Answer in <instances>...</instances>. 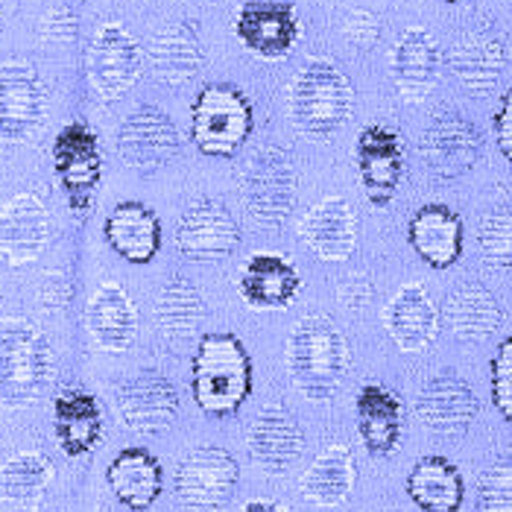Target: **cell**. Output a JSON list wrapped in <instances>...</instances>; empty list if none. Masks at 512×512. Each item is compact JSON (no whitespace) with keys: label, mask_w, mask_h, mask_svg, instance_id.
Masks as SVG:
<instances>
[{"label":"cell","mask_w":512,"mask_h":512,"mask_svg":"<svg viewBox=\"0 0 512 512\" xmlns=\"http://www.w3.org/2000/svg\"><path fill=\"white\" fill-rule=\"evenodd\" d=\"M349 343L343 331L328 319L314 314L299 319L284 346V366L290 384L311 401H331L349 375Z\"/></svg>","instance_id":"6da1fadb"},{"label":"cell","mask_w":512,"mask_h":512,"mask_svg":"<svg viewBox=\"0 0 512 512\" xmlns=\"http://www.w3.org/2000/svg\"><path fill=\"white\" fill-rule=\"evenodd\" d=\"M191 395L211 419H229L252 395V357L229 331L202 334L191 360Z\"/></svg>","instance_id":"7a4b0ae2"},{"label":"cell","mask_w":512,"mask_h":512,"mask_svg":"<svg viewBox=\"0 0 512 512\" xmlns=\"http://www.w3.org/2000/svg\"><path fill=\"white\" fill-rule=\"evenodd\" d=\"M355 109V88L346 71L331 59H308L287 91V112L293 126L314 138H331Z\"/></svg>","instance_id":"3957f363"},{"label":"cell","mask_w":512,"mask_h":512,"mask_svg":"<svg viewBox=\"0 0 512 512\" xmlns=\"http://www.w3.org/2000/svg\"><path fill=\"white\" fill-rule=\"evenodd\" d=\"M53 381V349L39 325L0 319V404L24 410L39 401Z\"/></svg>","instance_id":"277c9868"},{"label":"cell","mask_w":512,"mask_h":512,"mask_svg":"<svg viewBox=\"0 0 512 512\" xmlns=\"http://www.w3.org/2000/svg\"><path fill=\"white\" fill-rule=\"evenodd\" d=\"M255 109L232 82H211L199 88L191 106V141L202 156L232 158L249 141Z\"/></svg>","instance_id":"5b68a950"},{"label":"cell","mask_w":512,"mask_h":512,"mask_svg":"<svg viewBox=\"0 0 512 512\" xmlns=\"http://www.w3.org/2000/svg\"><path fill=\"white\" fill-rule=\"evenodd\" d=\"M296 161L290 156V150L284 147H261L258 153H252L249 161L243 164V176H240V194L246 202V211L255 223L276 229L281 226L293 205H296Z\"/></svg>","instance_id":"8992f818"},{"label":"cell","mask_w":512,"mask_h":512,"mask_svg":"<svg viewBox=\"0 0 512 512\" xmlns=\"http://www.w3.org/2000/svg\"><path fill=\"white\" fill-rule=\"evenodd\" d=\"M53 173L74 214H85L103 179V153L97 132L82 123H65L53 138Z\"/></svg>","instance_id":"52a82bcc"},{"label":"cell","mask_w":512,"mask_h":512,"mask_svg":"<svg viewBox=\"0 0 512 512\" xmlns=\"http://www.w3.org/2000/svg\"><path fill=\"white\" fill-rule=\"evenodd\" d=\"M240 480V466L232 451L220 445H199L182 457L176 466L173 489L185 507L220 510L232 501Z\"/></svg>","instance_id":"ba28073f"},{"label":"cell","mask_w":512,"mask_h":512,"mask_svg":"<svg viewBox=\"0 0 512 512\" xmlns=\"http://www.w3.org/2000/svg\"><path fill=\"white\" fill-rule=\"evenodd\" d=\"M144 50L135 36L118 24H103L88 47V82L103 103L120 100L141 77Z\"/></svg>","instance_id":"9c48e42d"},{"label":"cell","mask_w":512,"mask_h":512,"mask_svg":"<svg viewBox=\"0 0 512 512\" xmlns=\"http://www.w3.org/2000/svg\"><path fill=\"white\" fill-rule=\"evenodd\" d=\"M47 109V88L33 62L9 59L0 65V138L24 144L39 132Z\"/></svg>","instance_id":"30bf717a"},{"label":"cell","mask_w":512,"mask_h":512,"mask_svg":"<svg viewBox=\"0 0 512 512\" xmlns=\"http://www.w3.org/2000/svg\"><path fill=\"white\" fill-rule=\"evenodd\" d=\"M120 419L129 431L144 436L164 434L179 416V390L158 369H141L129 375L115 395Z\"/></svg>","instance_id":"8fae6325"},{"label":"cell","mask_w":512,"mask_h":512,"mask_svg":"<svg viewBox=\"0 0 512 512\" xmlns=\"http://www.w3.org/2000/svg\"><path fill=\"white\" fill-rule=\"evenodd\" d=\"M422 161L442 182L463 179L483 156V135L457 112H439L422 135Z\"/></svg>","instance_id":"7c38bea8"},{"label":"cell","mask_w":512,"mask_h":512,"mask_svg":"<svg viewBox=\"0 0 512 512\" xmlns=\"http://www.w3.org/2000/svg\"><path fill=\"white\" fill-rule=\"evenodd\" d=\"M235 33L240 44L261 59H284L302 33L296 0H243L237 9Z\"/></svg>","instance_id":"4fadbf2b"},{"label":"cell","mask_w":512,"mask_h":512,"mask_svg":"<svg viewBox=\"0 0 512 512\" xmlns=\"http://www.w3.org/2000/svg\"><path fill=\"white\" fill-rule=\"evenodd\" d=\"M355 164L366 199L387 208L404 179V138L393 126H363L355 144Z\"/></svg>","instance_id":"5bb4252c"},{"label":"cell","mask_w":512,"mask_h":512,"mask_svg":"<svg viewBox=\"0 0 512 512\" xmlns=\"http://www.w3.org/2000/svg\"><path fill=\"white\" fill-rule=\"evenodd\" d=\"M240 243L235 214L217 199H197L188 205L176 226V246L188 261L214 264L226 261Z\"/></svg>","instance_id":"9a60e30c"},{"label":"cell","mask_w":512,"mask_h":512,"mask_svg":"<svg viewBox=\"0 0 512 512\" xmlns=\"http://www.w3.org/2000/svg\"><path fill=\"white\" fill-rule=\"evenodd\" d=\"M179 147H182V138H179L176 123L153 103L138 106L120 123L118 153L132 170L153 173L167 161H173Z\"/></svg>","instance_id":"2e32d148"},{"label":"cell","mask_w":512,"mask_h":512,"mask_svg":"<svg viewBox=\"0 0 512 512\" xmlns=\"http://www.w3.org/2000/svg\"><path fill=\"white\" fill-rule=\"evenodd\" d=\"M50 211L36 194H15L0 208V258L9 267L36 264L50 243Z\"/></svg>","instance_id":"e0dca14e"},{"label":"cell","mask_w":512,"mask_h":512,"mask_svg":"<svg viewBox=\"0 0 512 512\" xmlns=\"http://www.w3.org/2000/svg\"><path fill=\"white\" fill-rule=\"evenodd\" d=\"M246 448L255 466L267 474L290 472L305 454L302 422L284 404H267L246 434Z\"/></svg>","instance_id":"ac0fdd59"},{"label":"cell","mask_w":512,"mask_h":512,"mask_svg":"<svg viewBox=\"0 0 512 512\" xmlns=\"http://www.w3.org/2000/svg\"><path fill=\"white\" fill-rule=\"evenodd\" d=\"M477 410L480 404L469 381L454 372H439L428 378L416 395V416L434 434H466L477 419Z\"/></svg>","instance_id":"d6986e66"},{"label":"cell","mask_w":512,"mask_h":512,"mask_svg":"<svg viewBox=\"0 0 512 512\" xmlns=\"http://www.w3.org/2000/svg\"><path fill=\"white\" fill-rule=\"evenodd\" d=\"M390 74L404 103L428 100L442 74V50L434 36L422 27L404 30L390 56Z\"/></svg>","instance_id":"ffe728a7"},{"label":"cell","mask_w":512,"mask_h":512,"mask_svg":"<svg viewBox=\"0 0 512 512\" xmlns=\"http://www.w3.org/2000/svg\"><path fill=\"white\" fill-rule=\"evenodd\" d=\"M407 240L431 270H448L463 255L466 229L460 214L445 202H425L407 223Z\"/></svg>","instance_id":"44dd1931"},{"label":"cell","mask_w":512,"mask_h":512,"mask_svg":"<svg viewBox=\"0 0 512 512\" xmlns=\"http://www.w3.org/2000/svg\"><path fill=\"white\" fill-rule=\"evenodd\" d=\"M147 65L164 85H185L199 77L205 65V50L197 27L191 21H167L147 41Z\"/></svg>","instance_id":"7402d4cb"},{"label":"cell","mask_w":512,"mask_h":512,"mask_svg":"<svg viewBox=\"0 0 512 512\" xmlns=\"http://www.w3.org/2000/svg\"><path fill=\"white\" fill-rule=\"evenodd\" d=\"M299 287H302V276H299L296 264L284 255H273V252L252 255L237 276L240 299L255 311L290 308L293 299L299 296Z\"/></svg>","instance_id":"603a6c76"},{"label":"cell","mask_w":512,"mask_h":512,"mask_svg":"<svg viewBox=\"0 0 512 512\" xmlns=\"http://www.w3.org/2000/svg\"><path fill=\"white\" fill-rule=\"evenodd\" d=\"M355 422L369 457H390L404 434L401 398L384 384H363L355 398Z\"/></svg>","instance_id":"cb8c5ba5"},{"label":"cell","mask_w":512,"mask_h":512,"mask_svg":"<svg viewBox=\"0 0 512 512\" xmlns=\"http://www.w3.org/2000/svg\"><path fill=\"white\" fill-rule=\"evenodd\" d=\"M302 240L322 261H349L357 246V217L343 197H325L302 217Z\"/></svg>","instance_id":"d4e9b609"},{"label":"cell","mask_w":512,"mask_h":512,"mask_svg":"<svg viewBox=\"0 0 512 512\" xmlns=\"http://www.w3.org/2000/svg\"><path fill=\"white\" fill-rule=\"evenodd\" d=\"M384 325L401 352L416 355V352L431 349L439 337V311L431 302V296L425 293V287L407 284L384 308Z\"/></svg>","instance_id":"484cf974"},{"label":"cell","mask_w":512,"mask_h":512,"mask_svg":"<svg viewBox=\"0 0 512 512\" xmlns=\"http://www.w3.org/2000/svg\"><path fill=\"white\" fill-rule=\"evenodd\" d=\"M448 65L469 94L486 97L507 71V47L498 36L486 30H474L454 41L448 53Z\"/></svg>","instance_id":"4316f807"},{"label":"cell","mask_w":512,"mask_h":512,"mask_svg":"<svg viewBox=\"0 0 512 512\" xmlns=\"http://www.w3.org/2000/svg\"><path fill=\"white\" fill-rule=\"evenodd\" d=\"M103 235L123 261L144 267L161 249V220L150 205L126 199L109 211L103 223Z\"/></svg>","instance_id":"83f0119b"},{"label":"cell","mask_w":512,"mask_h":512,"mask_svg":"<svg viewBox=\"0 0 512 512\" xmlns=\"http://www.w3.org/2000/svg\"><path fill=\"white\" fill-rule=\"evenodd\" d=\"M85 325H88V334L94 337L97 349L120 355L135 343V334H138L135 302L129 299V293L120 284L106 281L88 299Z\"/></svg>","instance_id":"f1b7e54d"},{"label":"cell","mask_w":512,"mask_h":512,"mask_svg":"<svg viewBox=\"0 0 512 512\" xmlns=\"http://www.w3.org/2000/svg\"><path fill=\"white\" fill-rule=\"evenodd\" d=\"M106 483L126 510L147 512L161 498L164 469L153 451L141 445H129L109 463Z\"/></svg>","instance_id":"f546056e"},{"label":"cell","mask_w":512,"mask_h":512,"mask_svg":"<svg viewBox=\"0 0 512 512\" xmlns=\"http://www.w3.org/2000/svg\"><path fill=\"white\" fill-rule=\"evenodd\" d=\"M53 436L71 460L91 454L103 439L100 401L85 390H62L53 398Z\"/></svg>","instance_id":"4dcf8cb0"},{"label":"cell","mask_w":512,"mask_h":512,"mask_svg":"<svg viewBox=\"0 0 512 512\" xmlns=\"http://www.w3.org/2000/svg\"><path fill=\"white\" fill-rule=\"evenodd\" d=\"M442 319L448 322L451 334L466 340V343H480L492 337L501 322H504V305L498 296L480 284V281H466L451 290V296L442 305Z\"/></svg>","instance_id":"1f68e13d"},{"label":"cell","mask_w":512,"mask_h":512,"mask_svg":"<svg viewBox=\"0 0 512 512\" xmlns=\"http://www.w3.org/2000/svg\"><path fill=\"white\" fill-rule=\"evenodd\" d=\"M410 501L419 507L422 512H460L463 501H466V480L460 469L439 457H422L410 474H407V483H404Z\"/></svg>","instance_id":"d6a6232c"},{"label":"cell","mask_w":512,"mask_h":512,"mask_svg":"<svg viewBox=\"0 0 512 512\" xmlns=\"http://www.w3.org/2000/svg\"><path fill=\"white\" fill-rule=\"evenodd\" d=\"M357 483V466L349 445H328L316 454L302 477V495L316 507H340Z\"/></svg>","instance_id":"836d02e7"},{"label":"cell","mask_w":512,"mask_h":512,"mask_svg":"<svg viewBox=\"0 0 512 512\" xmlns=\"http://www.w3.org/2000/svg\"><path fill=\"white\" fill-rule=\"evenodd\" d=\"M53 483V463L39 451H21L0 466V501L36 510Z\"/></svg>","instance_id":"e575fe53"},{"label":"cell","mask_w":512,"mask_h":512,"mask_svg":"<svg viewBox=\"0 0 512 512\" xmlns=\"http://www.w3.org/2000/svg\"><path fill=\"white\" fill-rule=\"evenodd\" d=\"M205 319L202 290L191 278L173 276L161 284L156 296V322L167 337H188Z\"/></svg>","instance_id":"d590c367"},{"label":"cell","mask_w":512,"mask_h":512,"mask_svg":"<svg viewBox=\"0 0 512 512\" xmlns=\"http://www.w3.org/2000/svg\"><path fill=\"white\" fill-rule=\"evenodd\" d=\"M480 258L495 270H512V202H501L483 214L477 229Z\"/></svg>","instance_id":"8d00e7d4"},{"label":"cell","mask_w":512,"mask_h":512,"mask_svg":"<svg viewBox=\"0 0 512 512\" xmlns=\"http://www.w3.org/2000/svg\"><path fill=\"white\" fill-rule=\"evenodd\" d=\"M477 504L483 512H512V454L495 457L477 480Z\"/></svg>","instance_id":"74e56055"},{"label":"cell","mask_w":512,"mask_h":512,"mask_svg":"<svg viewBox=\"0 0 512 512\" xmlns=\"http://www.w3.org/2000/svg\"><path fill=\"white\" fill-rule=\"evenodd\" d=\"M489 387H492V404L495 410L512 422V337H507L489 366Z\"/></svg>","instance_id":"f35d334b"},{"label":"cell","mask_w":512,"mask_h":512,"mask_svg":"<svg viewBox=\"0 0 512 512\" xmlns=\"http://www.w3.org/2000/svg\"><path fill=\"white\" fill-rule=\"evenodd\" d=\"M372 296H375V281L366 273L346 276L337 284V299L349 311H363L366 305H372Z\"/></svg>","instance_id":"ab89813d"},{"label":"cell","mask_w":512,"mask_h":512,"mask_svg":"<svg viewBox=\"0 0 512 512\" xmlns=\"http://www.w3.org/2000/svg\"><path fill=\"white\" fill-rule=\"evenodd\" d=\"M39 33L44 41H71L77 36V15L71 12V6L62 3L41 18Z\"/></svg>","instance_id":"60d3db41"},{"label":"cell","mask_w":512,"mask_h":512,"mask_svg":"<svg viewBox=\"0 0 512 512\" xmlns=\"http://www.w3.org/2000/svg\"><path fill=\"white\" fill-rule=\"evenodd\" d=\"M343 33L357 47H372L381 36V21L369 9H355V12H349V18L343 24Z\"/></svg>","instance_id":"b9f144b4"},{"label":"cell","mask_w":512,"mask_h":512,"mask_svg":"<svg viewBox=\"0 0 512 512\" xmlns=\"http://www.w3.org/2000/svg\"><path fill=\"white\" fill-rule=\"evenodd\" d=\"M492 129H495V144H498L501 156L512 161V88L504 91V97H501V103L495 109Z\"/></svg>","instance_id":"7bdbcfd3"},{"label":"cell","mask_w":512,"mask_h":512,"mask_svg":"<svg viewBox=\"0 0 512 512\" xmlns=\"http://www.w3.org/2000/svg\"><path fill=\"white\" fill-rule=\"evenodd\" d=\"M39 302L41 308H47V311H62L71 302V284H68V278L59 276V273L44 278L39 287Z\"/></svg>","instance_id":"ee69618b"},{"label":"cell","mask_w":512,"mask_h":512,"mask_svg":"<svg viewBox=\"0 0 512 512\" xmlns=\"http://www.w3.org/2000/svg\"><path fill=\"white\" fill-rule=\"evenodd\" d=\"M240 512H287L276 507V504H270V501H252V504H246Z\"/></svg>","instance_id":"f6af8a7d"},{"label":"cell","mask_w":512,"mask_h":512,"mask_svg":"<svg viewBox=\"0 0 512 512\" xmlns=\"http://www.w3.org/2000/svg\"><path fill=\"white\" fill-rule=\"evenodd\" d=\"M442 3H457V0H442Z\"/></svg>","instance_id":"bcb514c9"}]
</instances>
